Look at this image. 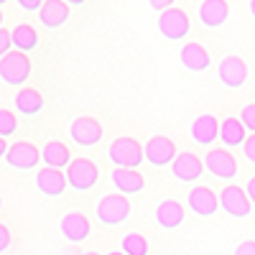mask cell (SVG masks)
<instances>
[{
	"label": "cell",
	"instance_id": "obj_1",
	"mask_svg": "<svg viewBox=\"0 0 255 255\" xmlns=\"http://www.w3.org/2000/svg\"><path fill=\"white\" fill-rule=\"evenodd\" d=\"M95 217L102 227H120L130 217V199L125 194H105L95 207Z\"/></svg>",
	"mask_w": 255,
	"mask_h": 255
},
{
	"label": "cell",
	"instance_id": "obj_2",
	"mask_svg": "<svg viewBox=\"0 0 255 255\" xmlns=\"http://www.w3.org/2000/svg\"><path fill=\"white\" fill-rule=\"evenodd\" d=\"M108 158L115 168H133V171H138V166L145 161V153L135 138L123 135V138H115L113 145L108 148Z\"/></svg>",
	"mask_w": 255,
	"mask_h": 255
},
{
	"label": "cell",
	"instance_id": "obj_3",
	"mask_svg": "<svg viewBox=\"0 0 255 255\" xmlns=\"http://www.w3.org/2000/svg\"><path fill=\"white\" fill-rule=\"evenodd\" d=\"M31 77V59L23 51H8L0 59V79L10 87H20Z\"/></svg>",
	"mask_w": 255,
	"mask_h": 255
},
{
	"label": "cell",
	"instance_id": "obj_4",
	"mask_svg": "<svg viewBox=\"0 0 255 255\" xmlns=\"http://www.w3.org/2000/svg\"><path fill=\"white\" fill-rule=\"evenodd\" d=\"M64 174H67V184L74 189V191H92L100 181V168L90 161V158H74L67 168H64Z\"/></svg>",
	"mask_w": 255,
	"mask_h": 255
},
{
	"label": "cell",
	"instance_id": "obj_5",
	"mask_svg": "<svg viewBox=\"0 0 255 255\" xmlns=\"http://www.w3.org/2000/svg\"><path fill=\"white\" fill-rule=\"evenodd\" d=\"M220 209L225 212V215L235 217V220H245V217H250V212H253V202L248 199L245 189H240L235 184H227L220 191Z\"/></svg>",
	"mask_w": 255,
	"mask_h": 255
},
{
	"label": "cell",
	"instance_id": "obj_6",
	"mask_svg": "<svg viewBox=\"0 0 255 255\" xmlns=\"http://www.w3.org/2000/svg\"><path fill=\"white\" fill-rule=\"evenodd\" d=\"M204 171H209L215 179L230 181V179L238 176V161L227 148H212L204 156Z\"/></svg>",
	"mask_w": 255,
	"mask_h": 255
},
{
	"label": "cell",
	"instance_id": "obj_7",
	"mask_svg": "<svg viewBox=\"0 0 255 255\" xmlns=\"http://www.w3.org/2000/svg\"><path fill=\"white\" fill-rule=\"evenodd\" d=\"M69 135H72V140H74L77 145H82V148H95V145L102 143L105 130H102V125H100L95 118L82 115V118H77V120L72 123Z\"/></svg>",
	"mask_w": 255,
	"mask_h": 255
},
{
	"label": "cell",
	"instance_id": "obj_8",
	"mask_svg": "<svg viewBox=\"0 0 255 255\" xmlns=\"http://www.w3.org/2000/svg\"><path fill=\"white\" fill-rule=\"evenodd\" d=\"M143 153H145V161L156 166V168H166V166H171L174 158L179 156L176 153V145L171 138H166V135H153L151 140L145 143L143 148Z\"/></svg>",
	"mask_w": 255,
	"mask_h": 255
},
{
	"label": "cell",
	"instance_id": "obj_9",
	"mask_svg": "<svg viewBox=\"0 0 255 255\" xmlns=\"http://www.w3.org/2000/svg\"><path fill=\"white\" fill-rule=\"evenodd\" d=\"M158 31L168 41H184L189 36V15L179 8H168L158 15Z\"/></svg>",
	"mask_w": 255,
	"mask_h": 255
},
{
	"label": "cell",
	"instance_id": "obj_10",
	"mask_svg": "<svg viewBox=\"0 0 255 255\" xmlns=\"http://www.w3.org/2000/svg\"><path fill=\"white\" fill-rule=\"evenodd\" d=\"M171 176L181 184H197L204 176V161L197 153H179L171 163Z\"/></svg>",
	"mask_w": 255,
	"mask_h": 255
},
{
	"label": "cell",
	"instance_id": "obj_11",
	"mask_svg": "<svg viewBox=\"0 0 255 255\" xmlns=\"http://www.w3.org/2000/svg\"><path fill=\"white\" fill-rule=\"evenodd\" d=\"M186 207L197 217H212L220 209V194H215L209 186H194L186 194Z\"/></svg>",
	"mask_w": 255,
	"mask_h": 255
},
{
	"label": "cell",
	"instance_id": "obj_12",
	"mask_svg": "<svg viewBox=\"0 0 255 255\" xmlns=\"http://www.w3.org/2000/svg\"><path fill=\"white\" fill-rule=\"evenodd\" d=\"M217 77L227 90H240L248 82V64L240 56H225L217 67Z\"/></svg>",
	"mask_w": 255,
	"mask_h": 255
},
{
	"label": "cell",
	"instance_id": "obj_13",
	"mask_svg": "<svg viewBox=\"0 0 255 255\" xmlns=\"http://www.w3.org/2000/svg\"><path fill=\"white\" fill-rule=\"evenodd\" d=\"M59 232L64 235V240H69L72 245H79L90 238V220L77 209H69L67 215L59 220Z\"/></svg>",
	"mask_w": 255,
	"mask_h": 255
},
{
	"label": "cell",
	"instance_id": "obj_14",
	"mask_svg": "<svg viewBox=\"0 0 255 255\" xmlns=\"http://www.w3.org/2000/svg\"><path fill=\"white\" fill-rule=\"evenodd\" d=\"M5 161H8V166L18 168V171H31V168H36L38 161H41V151L28 140H18L8 148Z\"/></svg>",
	"mask_w": 255,
	"mask_h": 255
},
{
	"label": "cell",
	"instance_id": "obj_15",
	"mask_svg": "<svg viewBox=\"0 0 255 255\" xmlns=\"http://www.w3.org/2000/svg\"><path fill=\"white\" fill-rule=\"evenodd\" d=\"M189 138L194 140L197 145H212L215 140H220V120L212 115V113H202L194 118L189 128Z\"/></svg>",
	"mask_w": 255,
	"mask_h": 255
},
{
	"label": "cell",
	"instance_id": "obj_16",
	"mask_svg": "<svg viewBox=\"0 0 255 255\" xmlns=\"http://www.w3.org/2000/svg\"><path fill=\"white\" fill-rule=\"evenodd\" d=\"M184 220H186V212H184V207H181L176 199H163V202H158V207L153 209V222H156L161 230H166V232L179 230V227L184 225Z\"/></svg>",
	"mask_w": 255,
	"mask_h": 255
},
{
	"label": "cell",
	"instance_id": "obj_17",
	"mask_svg": "<svg viewBox=\"0 0 255 255\" xmlns=\"http://www.w3.org/2000/svg\"><path fill=\"white\" fill-rule=\"evenodd\" d=\"M67 186H69V184H67V174L59 171V168L44 166V168L36 174V189H38L44 197H51V199H54V197H61Z\"/></svg>",
	"mask_w": 255,
	"mask_h": 255
},
{
	"label": "cell",
	"instance_id": "obj_18",
	"mask_svg": "<svg viewBox=\"0 0 255 255\" xmlns=\"http://www.w3.org/2000/svg\"><path fill=\"white\" fill-rule=\"evenodd\" d=\"M179 61H181V67H184L186 72H194V74L207 72V69H209V64H212L207 49H204L202 44H194V41H189V44L181 46V51H179Z\"/></svg>",
	"mask_w": 255,
	"mask_h": 255
},
{
	"label": "cell",
	"instance_id": "obj_19",
	"mask_svg": "<svg viewBox=\"0 0 255 255\" xmlns=\"http://www.w3.org/2000/svg\"><path fill=\"white\" fill-rule=\"evenodd\" d=\"M230 18V5L227 0H204L199 5V20L204 28H222Z\"/></svg>",
	"mask_w": 255,
	"mask_h": 255
},
{
	"label": "cell",
	"instance_id": "obj_20",
	"mask_svg": "<svg viewBox=\"0 0 255 255\" xmlns=\"http://www.w3.org/2000/svg\"><path fill=\"white\" fill-rule=\"evenodd\" d=\"M38 20H41V26H46L51 31L61 28L69 20V5L64 0H44V5L38 10Z\"/></svg>",
	"mask_w": 255,
	"mask_h": 255
},
{
	"label": "cell",
	"instance_id": "obj_21",
	"mask_svg": "<svg viewBox=\"0 0 255 255\" xmlns=\"http://www.w3.org/2000/svg\"><path fill=\"white\" fill-rule=\"evenodd\" d=\"M220 140H222V148H243L245 140H248V130L245 125L240 123V118H225L220 120Z\"/></svg>",
	"mask_w": 255,
	"mask_h": 255
},
{
	"label": "cell",
	"instance_id": "obj_22",
	"mask_svg": "<svg viewBox=\"0 0 255 255\" xmlns=\"http://www.w3.org/2000/svg\"><path fill=\"white\" fill-rule=\"evenodd\" d=\"M113 186L118 194H140L145 189V179L143 174L133 171V168H115L113 171Z\"/></svg>",
	"mask_w": 255,
	"mask_h": 255
},
{
	"label": "cell",
	"instance_id": "obj_23",
	"mask_svg": "<svg viewBox=\"0 0 255 255\" xmlns=\"http://www.w3.org/2000/svg\"><path fill=\"white\" fill-rule=\"evenodd\" d=\"M41 161H44L49 168H67L74 158H72V153H69V148L64 145L61 140H49L46 145H44V151H41Z\"/></svg>",
	"mask_w": 255,
	"mask_h": 255
},
{
	"label": "cell",
	"instance_id": "obj_24",
	"mask_svg": "<svg viewBox=\"0 0 255 255\" xmlns=\"http://www.w3.org/2000/svg\"><path fill=\"white\" fill-rule=\"evenodd\" d=\"M13 105H15V110L20 115L33 118V115H38L41 110H44V97H41V92H36L33 87H23L20 92H15Z\"/></svg>",
	"mask_w": 255,
	"mask_h": 255
},
{
	"label": "cell",
	"instance_id": "obj_25",
	"mask_svg": "<svg viewBox=\"0 0 255 255\" xmlns=\"http://www.w3.org/2000/svg\"><path fill=\"white\" fill-rule=\"evenodd\" d=\"M10 38H13L15 51H23V54H28V51H33V49L38 46V33H36V28L28 26V23H18V26L10 31Z\"/></svg>",
	"mask_w": 255,
	"mask_h": 255
},
{
	"label": "cell",
	"instance_id": "obj_26",
	"mask_svg": "<svg viewBox=\"0 0 255 255\" xmlns=\"http://www.w3.org/2000/svg\"><path fill=\"white\" fill-rule=\"evenodd\" d=\"M120 253L125 255H148V240L140 232H128L120 240Z\"/></svg>",
	"mask_w": 255,
	"mask_h": 255
},
{
	"label": "cell",
	"instance_id": "obj_27",
	"mask_svg": "<svg viewBox=\"0 0 255 255\" xmlns=\"http://www.w3.org/2000/svg\"><path fill=\"white\" fill-rule=\"evenodd\" d=\"M15 128H18L15 115L5 108H0V138H10L15 133Z\"/></svg>",
	"mask_w": 255,
	"mask_h": 255
},
{
	"label": "cell",
	"instance_id": "obj_28",
	"mask_svg": "<svg viewBox=\"0 0 255 255\" xmlns=\"http://www.w3.org/2000/svg\"><path fill=\"white\" fill-rule=\"evenodd\" d=\"M240 123L245 125V130L253 135L255 133V102H250V105H245L243 108V113H240Z\"/></svg>",
	"mask_w": 255,
	"mask_h": 255
},
{
	"label": "cell",
	"instance_id": "obj_29",
	"mask_svg": "<svg viewBox=\"0 0 255 255\" xmlns=\"http://www.w3.org/2000/svg\"><path fill=\"white\" fill-rule=\"evenodd\" d=\"M10 46H13V38H10V31H5V28H0V59H3L8 51H10Z\"/></svg>",
	"mask_w": 255,
	"mask_h": 255
},
{
	"label": "cell",
	"instance_id": "obj_30",
	"mask_svg": "<svg viewBox=\"0 0 255 255\" xmlns=\"http://www.w3.org/2000/svg\"><path fill=\"white\" fill-rule=\"evenodd\" d=\"M18 3V8L20 10H26V13H31V10H41V5H44V0H15Z\"/></svg>",
	"mask_w": 255,
	"mask_h": 255
},
{
	"label": "cell",
	"instance_id": "obj_31",
	"mask_svg": "<svg viewBox=\"0 0 255 255\" xmlns=\"http://www.w3.org/2000/svg\"><path fill=\"white\" fill-rule=\"evenodd\" d=\"M243 153H245V158H248L250 163H255V133L248 135V140H245V145H243Z\"/></svg>",
	"mask_w": 255,
	"mask_h": 255
},
{
	"label": "cell",
	"instance_id": "obj_32",
	"mask_svg": "<svg viewBox=\"0 0 255 255\" xmlns=\"http://www.w3.org/2000/svg\"><path fill=\"white\" fill-rule=\"evenodd\" d=\"M10 248V230L5 225H0V255Z\"/></svg>",
	"mask_w": 255,
	"mask_h": 255
},
{
	"label": "cell",
	"instance_id": "obj_33",
	"mask_svg": "<svg viewBox=\"0 0 255 255\" xmlns=\"http://www.w3.org/2000/svg\"><path fill=\"white\" fill-rule=\"evenodd\" d=\"M235 255H255V240H245L235 248Z\"/></svg>",
	"mask_w": 255,
	"mask_h": 255
},
{
	"label": "cell",
	"instance_id": "obj_34",
	"mask_svg": "<svg viewBox=\"0 0 255 255\" xmlns=\"http://www.w3.org/2000/svg\"><path fill=\"white\" fill-rule=\"evenodd\" d=\"M148 3H151V8L153 10H168V8H174V3H176V0H148Z\"/></svg>",
	"mask_w": 255,
	"mask_h": 255
},
{
	"label": "cell",
	"instance_id": "obj_35",
	"mask_svg": "<svg viewBox=\"0 0 255 255\" xmlns=\"http://www.w3.org/2000/svg\"><path fill=\"white\" fill-rule=\"evenodd\" d=\"M245 194H248V199L253 202V207H255V176L245 184Z\"/></svg>",
	"mask_w": 255,
	"mask_h": 255
},
{
	"label": "cell",
	"instance_id": "obj_36",
	"mask_svg": "<svg viewBox=\"0 0 255 255\" xmlns=\"http://www.w3.org/2000/svg\"><path fill=\"white\" fill-rule=\"evenodd\" d=\"M5 153H8V143L5 138H0V158H5Z\"/></svg>",
	"mask_w": 255,
	"mask_h": 255
},
{
	"label": "cell",
	"instance_id": "obj_37",
	"mask_svg": "<svg viewBox=\"0 0 255 255\" xmlns=\"http://www.w3.org/2000/svg\"><path fill=\"white\" fill-rule=\"evenodd\" d=\"M64 3H67V5H84L87 0H64Z\"/></svg>",
	"mask_w": 255,
	"mask_h": 255
},
{
	"label": "cell",
	"instance_id": "obj_38",
	"mask_svg": "<svg viewBox=\"0 0 255 255\" xmlns=\"http://www.w3.org/2000/svg\"><path fill=\"white\" fill-rule=\"evenodd\" d=\"M248 8H250V15L255 18V0H248Z\"/></svg>",
	"mask_w": 255,
	"mask_h": 255
},
{
	"label": "cell",
	"instance_id": "obj_39",
	"mask_svg": "<svg viewBox=\"0 0 255 255\" xmlns=\"http://www.w3.org/2000/svg\"><path fill=\"white\" fill-rule=\"evenodd\" d=\"M108 255H125V253H108Z\"/></svg>",
	"mask_w": 255,
	"mask_h": 255
},
{
	"label": "cell",
	"instance_id": "obj_40",
	"mask_svg": "<svg viewBox=\"0 0 255 255\" xmlns=\"http://www.w3.org/2000/svg\"><path fill=\"white\" fill-rule=\"evenodd\" d=\"M0 26H3V13H0Z\"/></svg>",
	"mask_w": 255,
	"mask_h": 255
},
{
	"label": "cell",
	"instance_id": "obj_41",
	"mask_svg": "<svg viewBox=\"0 0 255 255\" xmlns=\"http://www.w3.org/2000/svg\"><path fill=\"white\" fill-rule=\"evenodd\" d=\"M84 255H97V253H84Z\"/></svg>",
	"mask_w": 255,
	"mask_h": 255
},
{
	"label": "cell",
	"instance_id": "obj_42",
	"mask_svg": "<svg viewBox=\"0 0 255 255\" xmlns=\"http://www.w3.org/2000/svg\"><path fill=\"white\" fill-rule=\"evenodd\" d=\"M3 3H8V0H0V5H3Z\"/></svg>",
	"mask_w": 255,
	"mask_h": 255
},
{
	"label": "cell",
	"instance_id": "obj_43",
	"mask_svg": "<svg viewBox=\"0 0 255 255\" xmlns=\"http://www.w3.org/2000/svg\"><path fill=\"white\" fill-rule=\"evenodd\" d=\"M0 207H3V202H0Z\"/></svg>",
	"mask_w": 255,
	"mask_h": 255
}]
</instances>
